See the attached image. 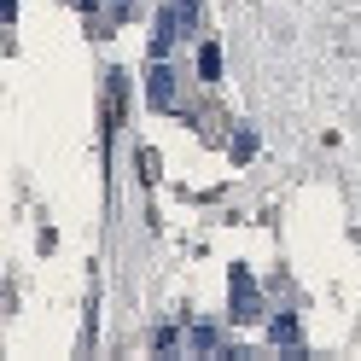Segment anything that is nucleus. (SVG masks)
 Instances as JSON below:
<instances>
[{
  "label": "nucleus",
  "instance_id": "1",
  "mask_svg": "<svg viewBox=\"0 0 361 361\" xmlns=\"http://www.w3.org/2000/svg\"><path fill=\"white\" fill-rule=\"evenodd\" d=\"M228 291H233V321H262V298H257V280L245 274V268H233Z\"/></svg>",
  "mask_w": 361,
  "mask_h": 361
},
{
  "label": "nucleus",
  "instance_id": "2",
  "mask_svg": "<svg viewBox=\"0 0 361 361\" xmlns=\"http://www.w3.org/2000/svg\"><path fill=\"white\" fill-rule=\"evenodd\" d=\"M123 105H128V76L111 71V76H105V117H99V123H105V140L123 128Z\"/></svg>",
  "mask_w": 361,
  "mask_h": 361
},
{
  "label": "nucleus",
  "instance_id": "3",
  "mask_svg": "<svg viewBox=\"0 0 361 361\" xmlns=\"http://www.w3.org/2000/svg\"><path fill=\"white\" fill-rule=\"evenodd\" d=\"M146 99L157 111H175V71H169L164 59H152V71H146Z\"/></svg>",
  "mask_w": 361,
  "mask_h": 361
},
{
  "label": "nucleus",
  "instance_id": "4",
  "mask_svg": "<svg viewBox=\"0 0 361 361\" xmlns=\"http://www.w3.org/2000/svg\"><path fill=\"white\" fill-rule=\"evenodd\" d=\"M180 350L187 355H221V332L216 326H187L180 332Z\"/></svg>",
  "mask_w": 361,
  "mask_h": 361
},
{
  "label": "nucleus",
  "instance_id": "5",
  "mask_svg": "<svg viewBox=\"0 0 361 361\" xmlns=\"http://www.w3.org/2000/svg\"><path fill=\"white\" fill-rule=\"evenodd\" d=\"M198 76H204V82L221 76V47H216V41H204V47H198Z\"/></svg>",
  "mask_w": 361,
  "mask_h": 361
},
{
  "label": "nucleus",
  "instance_id": "6",
  "mask_svg": "<svg viewBox=\"0 0 361 361\" xmlns=\"http://www.w3.org/2000/svg\"><path fill=\"white\" fill-rule=\"evenodd\" d=\"M274 344H298V321H291V314L274 321Z\"/></svg>",
  "mask_w": 361,
  "mask_h": 361
},
{
  "label": "nucleus",
  "instance_id": "7",
  "mask_svg": "<svg viewBox=\"0 0 361 361\" xmlns=\"http://www.w3.org/2000/svg\"><path fill=\"white\" fill-rule=\"evenodd\" d=\"M251 152H257V134H239V140H233V157L245 164V157H251Z\"/></svg>",
  "mask_w": 361,
  "mask_h": 361
},
{
  "label": "nucleus",
  "instance_id": "8",
  "mask_svg": "<svg viewBox=\"0 0 361 361\" xmlns=\"http://www.w3.org/2000/svg\"><path fill=\"white\" fill-rule=\"evenodd\" d=\"M128 6H134V0H117V12H128Z\"/></svg>",
  "mask_w": 361,
  "mask_h": 361
}]
</instances>
